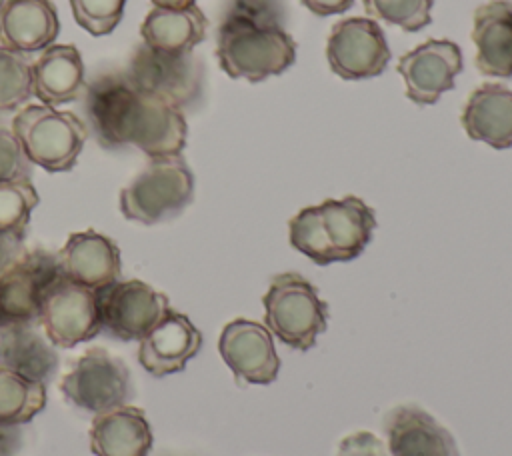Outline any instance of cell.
<instances>
[{"instance_id": "obj_35", "label": "cell", "mask_w": 512, "mask_h": 456, "mask_svg": "<svg viewBox=\"0 0 512 456\" xmlns=\"http://www.w3.org/2000/svg\"><path fill=\"white\" fill-rule=\"evenodd\" d=\"M156 8H186L192 6L194 0H152Z\"/></svg>"}, {"instance_id": "obj_7", "label": "cell", "mask_w": 512, "mask_h": 456, "mask_svg": "<svg viewBox=\"0 0 512 456\" xmlns=\"http://www.w3.org/2000/svg\"><path fill=\"white\" fill-rule=\"evenodd\" d=\"M126 76L136 90L182 108L200 98L204 64L194 50L162 52L140 44L132 52Z\"/></svg>"}, {"instance_id": "obj_34", "label": "cell", "mask_w": 512, "mask_h": 456, "mask_svg": "<svg viewBox=\"0 0 512 456\" xmlns=\"http://www.w3.org/2000/svg\"><path fill=\"white\" fill-rule=\"evenodd\" d=\"M312 14L316 16H330L346 12L354 0H300Z\"/></svg>"}, {"instance_id": "obj_9", "label": "cell", "mask_w": 512, "mask_h": 456, "mask_svg": "<svg viewBox=\"0 0 512 456\" xmlns=\"http://www.w3.org/2000/svg\"><path fill=\"white\" fill-rule=\"evenodd\" d=\"M326 60L336 76L344 80H364L386 70L390 48L376 20L352 16L330 28Z\"/></svg>"}, {"instance_id": "obj_29", "label": "cell", "mask_w": 512, "mask_h": 456, "mask_svg": "<svg viewBox=\"0 0 512 456\" xmlns=\"http://www.w3.org/2000/svg\"><path fill=\"white\" fill-rule=\"evenodd\" d=\"M128 0H70L78 26L92 36L110 34L122 20Z\"/></svg>"}, {"instance_id": "obj_30", "label": "cell", "mask_w": 512, "mask_h": 456, "mask_svg": "<svg viewBox=\"0 0 512 456\" xmlns=\"http://www.w3.org/2000/svg\"><path fill=\"white\" fill-rule=\"evenodd\" d=\"M222 18L246 22L264 28H284L286 2L284 0H228Z\"/></svg>"}, {"instance_id": "obj_11", "label": "cell", "mask_w": 512, "mask_h": 456, "mask_svg": "<svg viewBox=\"0 0 512 456\" xmlns=\"http://www.w3.org/2000/svg\"><path fill=\"white\" fill-rule=\"evenodd\" d=\"M56 254L34 250L0 278V330L34 326L50 286L60 278Z\"/></svg>"}, {"instance_id": "obj_18", "label": "cell", "mask_w": 512, "mask_h": 456, "mask_svg": "<svg viewBox=\"0 0 512 456\" xmlns=\"http://www.w3.org/2000/svg\"><path fill=\"white\" fill-rule=\"evenodd\" d=\"M32 70V96L46 106L78 100L86 90L82 54L74 44H50L42 50Z\"/></svg>"}, {"instance_id": "obj_3", "label": "cell", "mask_w": 512, "mask_h": 456, "mask_svg": "<svg viewBox=\"0 0 512 456\" xmlns=\"http://www.w3.org/2000/svg\"><path fill=\"white\" fill-rule=\"evenodd\" d=\"M186 134L188 126L180 108L132 88L116 114L106 148L130 144L150 160L180 156Z\"/></svg>"}, {"instance_id": "obj_25", "label": "cell", "mask_w": 512, "mask_h": 456, "mask_svg": "<svg viewBox=\"0 0 512 456\" xmlns=\"http://www.w3.org/2000/svg\"><path fill=\"white\" fill-rule=\"evenodd\" d=\"M46 406V384L0 366V424L20 426Z\"/></svg>"}, {"instance_id": "obj_12", "label": "cell", "mask_w": 512, "mask_h": 456, "mask_svg": "<svg viewBox=\"0 0 512 456\" xmlns=\"http://www.w3.org/2000/svg\"><path fill=\"white\" fill-rule=\"evenodd\" d=\"M102 328L120 340L144 338L168 312L166 294L142 280H118L96 292Z\"/></svg>"}, {"instance_id": "obj_13", "label": "cell", "mask_w": 512, "mask_h": 456, "mask_svg": "<svg viewBox=\"0 0 512 456\" xmlns=\"http://www.w3.org/2000/svg\"><path fill=\"white\" fill-rule=\"evenodd\" d=\"M398 74L404 78L406 96L420 104H436L440 96L456 86L462 70L460 46L452 40L430 38L400 56Z\"/></svg>"}, {"instance_id": "obj_24", "label": "cell", "mask_w": 512, "mask_h": 456, "mask_svg": "<svg viewBox=\"0 0 512 456\" xmlns=\"http://www.w3.org/2000/svg\"><path fill=\"white\" fill-rule=\"evenodd\" d=\"M0 366L46 384L58 370L54 344L34 326L0 330Z\"/></svg>"}, {"instance_id": "obj_14", "label": "cell", "mask_w": 512, "mask_h": 456, "mask_svg": "<svg viewBox=\"0 0 512 456\" xmlns=\"http://www.w3.org/2000/svg\"><path fill=\"white\" fill-rule=\"evenodd\" d=\"M218 352L234 376L248 384H270L280 372L270 330L252 320L228 322L222 328Z\"/></svg>"}, {"instance_id": "obj_4", "label": "cell", "mask_w": 512, "mask_h": 456, "mask_svg": "<svg viewBox=\"0 0 512 456\" xmlns=\"http://www.w3.org/2000/svg\"><path fill=\"white\" fill-rule=\"evenodd\" d=\"M12 134L26 158L46 172H68L76 166L88 138L84 122L74 112L46 104H28L12 118Z\"/></svg>"}, {"instance_id": "obj_15", "label": "cell", "mask_w": 512, "mask_h": 456, "mask_svg": "<svg viewBox=\"0 0 512 456\" xmlns=\"http://www.w3.org/2000/svg\"><path fill=\"white\" fill-rule=\"evenodd\" d=\"M60 274L80 286L100 292L120 280V250L96 230L74 232L56 254Z\"/></svg>"}, {"instance_id": "obj_1", "label": "cell", "mask_w": 512, "mask_h": 456, "mask_svg": "<svg viewBox=\"0 0 512 456\" xmlns=\"http://www.w3.org/2000/svg\"><path fill=\"white\" fill-rule=\"evenodd\" d=\"M290 244L318 266L348 262L364 252L376 228L374 210L358 196L306 206L290 224Z\"/></svg>"}, {"instance_id": "obj_6", "label": "cell", "mask_w": 512, "mask_h": 456, "mask_svg": "<svg viewBox=\"0 0 512 456\" xmlns=\"http://www.w3.org/2000/svg\"><path fill=\"white\" fill-rule=\"evenodd\" d=\"M194 198V174L182 156L152 158L120 192L124 218L158 224L178 216Z\"/></svg>"}, {"instance_id": "obj_22", "label": "cell", "mask_w": 512, "mask_h": 456, "mask_svg": "<svg viewBox=\"0 0 512 456\" xmlns=\"http://www.w3.org/2000/svg\"><path fill=\"white\" fill-rule=\"evenodd\" d=\"M472 140L486 142L496 150L512 146V90L502 84L486 82L476 88L460 118Z\"/></svg>"}, {"instance_id": "obj_26", "label": "cell", "mask_w": 512, "mask_h": 456, "mask_svg": "<svg viewBox=\"0 0 512 456\" xmlns=\"http://www.w3.org/2000/svg\"><path fill=\"white\" fill-rule=\"evenodd\" d=\"M32 96V70L22 52L0 46V112L24 106Z\"/></svg>"}, {"instance_id": "obj_16", "label": "cell", "mask_w": 512, "mask_h": 456, "mask_svg": "<svg viewBox=\"0 0 512 456\" xmlns=\"http://www.w3.org/2000/svg\"><path fill=\"white\" fill-rule=\"evenodd\" d=\"M138 342L140 366L148 374L164 378L186 368L188 360H192L202 346V334L188 316L168 308L160 322Z\"/></svg>"}, {"instance_id": "obj_36", "label": "cell", "mask_w": 512, "mask_h": 456, "mask_svg": "<svg viewBox=\"0 0 512 456\" xmlns=\"http://www.w3.org/2000/svg\"><path fill=\"white\" fill-rule=\"evenodd\" d=\"M2 2H4V0H0V6H2Z\"/></svg>"}, {"instance_id": "obj_28", "label": "cell", "mask_w": 512, "mask_h": 456, "mask_svg": "<svg viewBox=\"0 0 512 456\" xmlns=\"http://www.w3.org/2000/svg\"><path fill=\"white\" fill-rule=\"evenodd\" d=\"M364 10L406 32H418L432 22L434 0H362Z\"/></svg>"}, {"instance_id": "obj_17", "label": "cell", "mask_w": 512, "mask_h": 456, "mask_svg": "<svg viewBox=\"0 0 512 456\" xmlns=\"http://www.w3.org/2000/svg\"><path fill=\"white\" fill-rule=\"evenodd\" d=\"M390 456H460L454 436L418 406H396L384 418Z\"/></svg>"}, {"instance_id": "obj_31", "label": "cell", "mask_w": 512, "mask_h": 456, "mask_svg": "<svg viewBox=\"0 0 512 456\" xmlns=\"http://www.w3.org/2000/svg\"><path fill=\"white\" fill-rule=\"evenodd\" d=\"M12 180H32V162L12 130L0 128V184Z\"/></svg>"}, {"instance_id": "obj_21", "label": "cell", "mask_w": 512, "mask_h": 456, "mask_svg": "<svg viewBox=\"0 0 512 456\" xmlns=\"http://www.w3.org/2000/svg\"><path fill=\"white\" fill-rule=\"evenodd\" d=\"M152 430L146 414L130 404L94 414L90 450L96 456H148Z\"/></svg>"}, {"instance_id": "obj_2", "label": "cell", "mask_w": 512, "mask_h": 456, "mask_svg": "<svg viewBox=\"0 0 512 456\" xmlns=\"http://www.w3.org/2000/svg\"><path fill=\"white\" fill-rule=\"evenodd\" d=\"M216 58L230 78L262 82L294 64L296 42L284 28L222 18L216 32Z\"/></svg>"}, {"instance_id": "obj_27", "label": "cell", "mask_w": 512, "mask_h": 456, "mask_svg": "<svg viewBox=\"0 0 512 456\" xmlns=\"http://www.w3.org/2000/svg\"><path fill=\"white\" fill-rule=\"evenodd\" d=\"M40 196L32 180H12L0 184V232L24 234L32 210Z\"/></svg>"}, {"instance_id": "obj_8", "label": "cell", "mask_w": 512, "mask_h": 456, "mask_svg": "<svg viewBox=\"0 0 512 456\" xmlns=\"http://www.w3.org/2000/svg\"><path fill=\"white\" fill-rule=\"evenodd\" d=\"M60 392L76 408L102 414L128 402L130 370L108 350L90 348L62 376Z\"/></svg>"}, {"instance_id": "obj_5", "label": "cell", "mask_w": 512, "mask_h": 456, "mask_svg": "<svg viewBox=\"0 0 512 456\" xmlns=\"http://www.w3.org/2000/svg\"><path fill=\"white\" fill-rule=\"evenodd\" d=\"M262 304L266 328L290 348L310 350L326 330L328 304L316 286L296 272L274 276Z\"/></svg>"}, {"instance_id": "obj_23", "label": "cell", "mask_w": 512, "mask_h": 456, "mask_svg": "<svg viewBox=\"0 0 512 456\" xmlns=\"http://www.w3.org/2000/svg\"><path fill=\"white\" fill-rule=\"evenodd\" d=\"M208 18L192 4L186 8H152L140 24L146 46L162 52H192L206 38Z\"/></svg>"}, {"instance_id": "obj_33", "label": "cell", "mask_w": 512, "mask_h": 456, "mask_svg": "<svg viewBox=\"0 0 512 456\" xmlns=\"http://www.w3.org/2000/svg\"><path fill=\"white\" fill-rule=\"evenodd\" d=\"M26 254L24 234L0 232V278L14 268Z\"/></svg>"}, {"instance_id": "obj_20", "label": "cell", "mask_w": 512, "mask_h": 456, "mask_svg": "<svg viewBox=\"0 0 512 456\" xmlns=\"http://www.w3.org/2000/svg\"><path fill=\"white\" fill-rule=\"evenodd\" d=\"M476 66L486 76H512V2L492 0L474 10Z\"/></svg>"}, {"instance_id": "obj_19", "label": "cell", "mask_w": 512, "mask_h": 456, "mask_svg": "<svg viewBox=\"0 0 512 456\" xmlns=\"http://www.w3.org/2000/svg\"><path fill=\"white\" fill-rule=\"evenodd\" d=\"M60 30L56 6L50 0H4L0 6V46L16 52H36L54 44Z\"/></svg>"}, {"instance_id": "obj_10", "label": "cell", "mask_w": 512, "mask_h": 456, "mask_svg": "<svg viewBox=\"0 0 512 456\" xmlns=\"http://www.w3.org/2000/svg\"><path fill=\"white\" fill-rule=\"evenodd\" d=\"M46 338L58 348H74L102 330L94 290L60 276L46 292L38 318Z\"/></svg>"}, {"instance_id": "obj_32", "label": "cell", "mask_w": 512, "mask_h": 456, "mask_svg": "<svg viewBox=\"0 0 512 456\" xmlns=\"http://www.w3.org/2000/svg\"><path fill=\"white\" fill-rule=\"evenodd\" d=\"M336 456H390V452L372 432H354L338 444Z\"/></svg>"}]
</instances>
